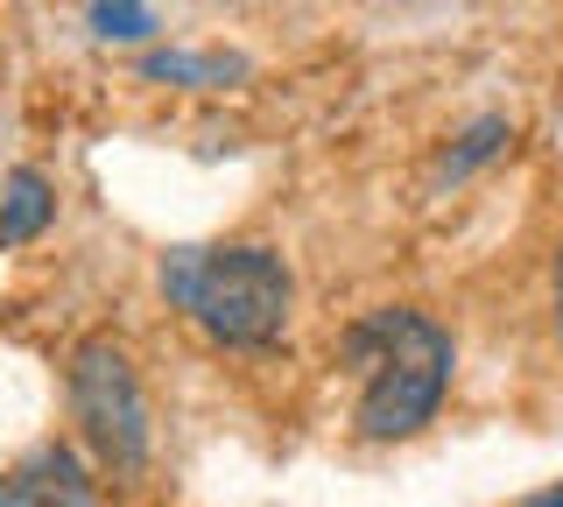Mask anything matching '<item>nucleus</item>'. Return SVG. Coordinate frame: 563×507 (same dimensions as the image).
Instances as JSON below:
<instances>
[{
	"mask_svg": "<svg viewBox=\"0 0 563 507\" xmlns=\"http://www.w3.org/2000/svg\"><path fill=\"white\" fill-rule=\"evenodd\" d=\"M345 360L366 374L360 409H352L360 437L366 444H401V437H416L422 423H437L451 366H457V345L437 318L395 304V310H374V318H360L345 331Z\"/></svg>",
	"mask_w": 563,
	"mask_h": 507,
	"instance_id": "nucleus-1",
	"label": "nucleus"
},
{
	"mask_svg": "<svg viewBox=\"0 0 563 507\" xmlns=\"http://www.w3.org/2000/svg\"><path fill=\"white\" fill-rule=\"evenodd\" d=\"M163 296L198 318L205 339L261 353L289 331L296 275L275 247H176L163 261Z\"/></svg>",
	"mask_w": 563,
	"mask_h": 507,
	"instance_id": "nucleus-2",
	"label": "nucleus"
},
{
	"mask_svg": "<svg viewBox=\"0 0 563 507\" xmlns=\"http://www.w3.org/2000/svg\"><path fill=\"white\" fill-rule=\"evenodd\" d=\"M64 395H70V423L92 444V459L113 472V480H134L148 465V395H141V374L128 360V345L113 339H78L64 366Z\"/></svg>",
	"mask_w": 563,
	"mask_h": 507,
	"instance_id": "nucleus-3",
	"label": "nucleus"
},
{
	"mask_svg": "<svg viewBox=\"0 0 563 507\" xmlns=\"http://www.w3.org/2000/svg\"><path fill=\"white\" fill-rule=\"evenodd\" d=\"M14 480L29 486L35 507H99V486H92V472L78 465L70 444H35L29 459L14 465Z\"/></svg>",
	"mask_w": 563,
	"mask_h": 507,
	"instance_id": "nucleus-4",
	"label": "nucleus"
},
{
	"mask_svg": "<svg viewBox=\"0 0 563 507\" xmlns=\"http://www.w3.org/2000/svg\"><path fill=\"white\" fill-rule=\"evenodd\" d=\"M254 64L233 57V49H148L141 57V78L155 85H184V92H225V85H240Z\"/></svg>",
	"mask_w": 563,
	"mask_h": 507,
	"instance_id": "nucleus-5",
	"label": "nucleus"
},
{
	"mask_svg": "<svg viewBox=\"0 0 563 507\" xmlns=\"http://www.w3.org/2000/svg\"><path fill=\"white\" fill-rule=\"evenodd\" d=\"M49 219H57V190H49V177L43 169H14V177L0 184V247H22V240H35Z\"/></svg>",
	"mask_w": 563,
	"mask_h": 507,
	"instance_id": "nucleus-6",
	"label": "nucleus"
},
{
	"mask_svg": "<svg viewBox=\"0 0 563 507\" xmlns=\"http://www.w3.org/2000/svg\"><path fill=\"white\" fill-rule=\"evenodd\" d=\"M507 142H515L507 113H479V120H472V128L444 148V163H437V184H465L472 169H486L493 155H507Z\"/></svg>",
	"mask_w": 563,
	"mask_h": 507,
	"instance_id": "nucleus-7",
	"label": "nucleus"
},
{
	"mask_svg": "<svg viewBox=\"0 0 563 507\" xmlns=\"http://www.w3.org/2000/svg\"><path fill=\"white\" fill-rule=\"evenodd\" d=\"M85 22H92L99 43H141V36H155L148 0H92V8H85Z\"/></svg>",
	"mask_w": 563,
	"mask_h": 507,
	"instance_id": "nucleus-8",
	"label": "nucleus"
},
{
	"mask_svg": "<svg viewBox=\"0 0 563 507\" xmlns=\"http://www.w3.org/2000/svg\"><path fill=\"white\" fill-rule=\"evenodd\" d=\"M0 507H35V500H29V486L14 480V472H8V480H0Z\"/></svg>",
	"mask_w": 563,
	"mask_h": 507,
	"instance_id": "nucleus-9",
	"label": "nucleus"
},
{
	"mask_svg": "<svg viewBox=\"0 0 563 507\" xmlns=\"http://www.w3.org/2000/svg\"><path fill=\"white\" fill-rule=\"evenodd\" d=\"M556 339H563V247H556Z\"/></svg>",
	"mask_w": 563,
	"mask_h": 507,
	"instance_id": "nucleus-10",
	"label": "nucleus"
},
{
	"mask_svg": "<svg viewBox=\"0 0 563 507\" xmlns=\"http://www.w3.org/2000/svg\"><path fill=\"white\" fill-rule=\"evenodd\" d=\"M521 507H563V486H556V494H536V500H521Z\"/></svg>",
	"mask_w": 563,
	"mask_h": 507,
	"instance_id": "nucleus-11",
	"label": "nucleus"
}]
</instances>
